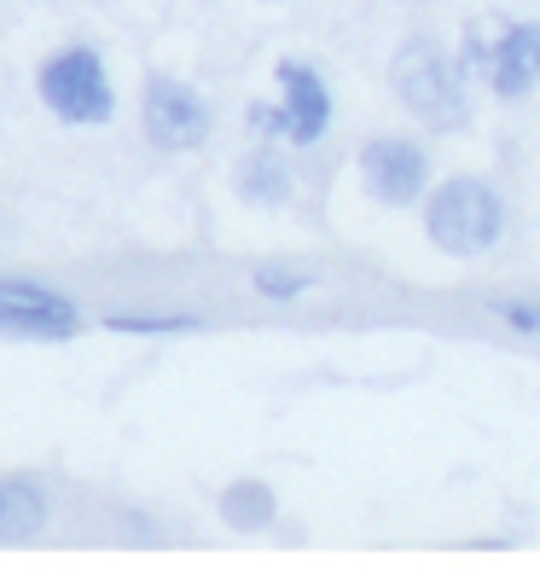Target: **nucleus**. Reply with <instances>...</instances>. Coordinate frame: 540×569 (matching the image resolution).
<instances>
[{"mask_svg": "<svg viewBox=\"0 0 540 569\" xmlns=\"http://www.w3.org/2000/svg\"><path fill=\"white\" fill-rule=\"evenodd\" d=\"M424 232H430L436 250H448V256H459V262H471V256H482V250L500 244L506 203H500V192L488 187V180L453 174V180H442V187L430 192V203H424Z\"/></svg>", "mask_w": 540, "mask_h": 569, "instance_id": "nucleus-1", "label": "nucleus"}, {"mask_svg": "<svg viewBox=\"0 0 540 569\" xmlns=\"http://www.w3.org/2000/svg\"><path fill=\"white\" fill-rule=\"evenodd\" d=\"M390 82H396V99L407 111H413L419 122L442 128V134H453V128L471 122V99H466V64H453L442 47L430 41H407L396 64H390Z\"/></svg>", "mask_w": 540, "mask_h": 569, "instance_id": "nucleus-2", "label": "nucleus"}, {"mask_svg": "<svg viewBox=\"0 0 540 569\" xmlns=\"http://www.w3.org/2000/svg\"><path fill=\"white\" fill-rule=\"evenodd\" d=\"M41 99L47 111L76 122V128H93V122H111L117 111V93H111V70L93 47H59L53 59L41 64Z\"/></svg>", "mask_w": 540, "mask_h": 569, "instance_id": "nucleus-3", "label": "nucleus"}, {"mask_svg": "<svg viewBox=\"0 0 540 569\" xmlns=\"http://www.w3.org/2000/svg\"><path fill=\"white\" fill-rule=\"evenodd\" d=\"M466 70H477L500 99L540 88V23H506L500 36H466Z\"/></svg>", "mask_w": 540, "mask_h": 569, "instance_id": "nucleus-4", "label": "nucleus"}, {"mask_svg": "<svg viewBox=\"0 0 540 569\" xmlns=\"http://www.w3.org/2000/svg\"><path fill=\"white\" fill-rule=\"evenodd\" d=\"M360 187H367L378 203H419L424 187H430V158L419 140H401V134H383V140H367L360 146Z\"/></svg>", "mask_w": 540, "mask_h": 569, "instance_id": "nucleus-5", "label": "nucleus"}, {"mask_svg": "<svg viewBox=\"0 0 540 569\" xmlns=\"http://www.w3.org/2000/svg\"><path fill=\"white\" fill-rule=\"evenodd\" d=\"M146 134L163 151H198L210 140V106L174 76H151L146 82Z\"/></svg>", "mask_w": 540, "mask_h": 569, "instance_id": "nucleus-6", "label": "nucleus"}, {"mask_svg": "<svg viewBox=\"0 0 540 569\" xmlns=\"http://www.w3.org/2000/svg\"><path fill=\"white\" fill-rule=\"evenodd\" d=\"M82 326L76 315V302L47 291L36 279H0V331H12V338H70V331Z\"/></svg>", "mask_w": 540, "mask_h": 569, "instance_id": "nucleus-7", "label": "nucleus"}, {"mask_svg": "<svg viewBox=\"0 0 540 569\" xmlns=\"http://www.w3.org/2000/svg\"><path fill=\"white\" fill-rule=\"evenodd\" d=\"M273 82H279V106L291 111V140L314 146L331 128V88L320 82V70L302 64V59H286L273 70Z\"/></svg>", "mask_w": 540, "mask_h": 569, "instance_id": "nucleus-8", "label": "nucleus"}, {"mask_svg": "<svg viewBox=\"0 0 540 569\" xmlns=\"http://www.w3.org/2000/svg\"><path fill=\"white\" fill-rule=\"evenodd\" d=\"M47 529V500L36 482H0V540H36Z\"/></svg>", "mask_w": 540, "mask_h": 569, "instance_id": "nucleus-9", "label": "nucleus"}, {"mask_svg": "<svg viewBox=\"0 0 540 569\" xmlns=\"http://www.w3.org/2000/svg\"><path fill=\"white\" fill-rule=\"evenodd\" d=\"M239 198H250V203H286L291 198V169L273 158V151H256V158H244L239 163Z\"/></svg>", "mask_w": 540, "mask_h": 569, "instance_id": "nucleus-10", "label": "nucleus"}, {"mask_svg": "<svg viewBox=\"0 0 540 569\" xmlns=\"http://www.w3.org/2000/svg\"><path fill=\"white\" fill-rule=\"evenodd\" d=\"M273 511H279V506H273V495H268L262 482H233V488L221 495V517H227L233 529H244V535L268 529V523H273Z\"/></svg>", "mask_w": 540, "mask_h": 569, "instance_id": "nucleus-11", "label": "nucleus"}, {"mask_svg": "<svg viewBox=\"0 0 540 569\" xmlns=\"http://www.w3.org/2000/svg\"><path fill=\"white\" fill-rule=\"evenodd\" d=\"M111 331H146V338H180V331H198V315H111Z\"/></svg>", "mask_w": 540, "mask_h": 569, "instance_id": "nucleus-12", "label": "nucleus"}, {"mask_svg": "<svg viewBox=\"0 0 540 569\" xmlns=\"http://www.w3.org/2000/svg\"><path fill=\"white\" fill-rule=\"evenodd\" d=\"M250 128L262 140H291V111L286 106H250Z\"/></svg>", "mask_w": 540, "mask_h": 569, "instance_id": "nucleus-13", "label": "nucleus"}, {"mask_svg": "<svg viewBox=\"0 0 540 569\" xmlns=\"http://www.w3.org/2000/svg\"><path fill=\"white\" fill-rule=\"evenodd\" d=\"M256 291L273 297V302H291V297L308 291V279H302V273H273V268H262V273H256Z\"/></svg>", "mask_w": 540, "mask_h": 569, "instance_id": "nucleus-14", "label": "nucleus"}, {"mask_svg": "<svg viewBox=\"0 0 540 569\" xmlns=\"http://www.w3.org/2000/svg\"><path fill=\"white\" fill-rule=\"evenodd\" d=\"M494 315H500L511 331H529V338H540V302H494Z\"/></svg>", "mask_w": 540, "mask_h": 569, "instance_id": "nucleus-15", "label": "nucleus"}]
</instances>
